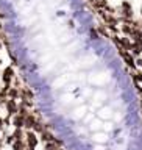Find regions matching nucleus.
<instances>
[{
	"mask_svg": "<svg viewBox=\"0 0 142 150\" xmlns=\"http://www.w3.org/2000/svg\"><path fill=\"white\" fill-rule=\"evenodd\" d=\"M97 116L100 117L102 120H108V119H111V117H112V111L110 110V108H102V110L97 112Z\"/></svg>",
	"mask_w": 142,
	"mask_h": 150,
	"instance_id": "1",
	"label": "nucleus"
},
{
	"mask_svg": "<svg viewBox=\"0 0 142 150\" xmlns=\"http://www.w3.org/2000/svg\"><path fill=\"white\" fill-rule=\"evenodd\" d=\"M94 141H95V142H102V144H105L106 141H108V134L106 133H100V131H95V133H94V138H92Z\"/></svg>",
	"mask_w": 142,
	"mask_h": 150,
	"instance_id": "2",
	"label": "nucleus"
},
{
	"mask_svg": "<svg viewBox=\"0 0 142 150\" xmlns=\"http://www.w3.org/2000/svg\"><path fill=\"white\" fill-rule=\"evenodd\" d=\"M89 128H91L94 133H95V131H100V130L103 128V122H102V119H100V120H94V122H91Z\"/></svg>",
	"mask_w": 142,
	"mask_h": 150,
	"instance_id": "3",
	"label": "nucleus"
},
{
	"mask_svg": "<svg viewBox=\"0 0 142 150\" xmlns=\"http://www.w3.org/2000/svg\"><path fill=\"white\" fill-rule=\"evenodd\" d=\"M27 142H28V145H30V147L35 149V145L37 144L36 134H35V133H28V134H27Z\"/></svg>",
	"mask_w": 142,
	"mask_h": 150,
	"instance_id": "4",
	"label": "nucleus"
},
{
	"mask_svg": "<svg viewBox=\"0 0 142 150\" xmlns=\"http://www.w3.org/2000/svg\"><path fill=\"white\" fill-rule=\"evenodd\" d=\"M84 110H86V108H78L77 111H73V119H81L83 114H84Z\"/></svg>",
	"mask_w": 142,
	"mask_h": 150,
	"instance_id": "5",
	"label": "nucleus"
},
{
	"mask_svg": "<svg viewBox=\"0 0 142 150\" xmlns=\"http://www.w3.org/2000/svg\"><path fill=\"white\" fill-rule=\"evenodd\" d=\"M138 64H139L141 67H142V59H139V61H138Z\"/></svg>",
	"mask_w": 142,
	"mask_h": 150,
	"instance_id": "6",
	"label": "nucleus"
},
{
	"mask_svg": "<svg viewBox=\"0 0 142 150\" xmlns=\"http://www.w3.org/2000/svg\"><path fill=\"white\" fill-rule=\"evenodd\" d=\"M0 128H2V120H0Z\"/></svg>",
	"mask_w": 142,
	"mask_h": 150,
	"instance_id": "7",
	"label": "nucleus"
}]
</instances>
